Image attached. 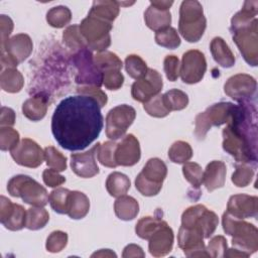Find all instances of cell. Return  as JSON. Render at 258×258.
I'll return each instance as SVG.
<instances>
[{
    "mask_svg": "<svg viewBox=\"0 0 258 258\" xmlns=\"http://www.w3.org/2000/svg\"><path fill=\"white\" fill-rule=\"evenodd\" d=\"M103 129L98 102L85 95L70 96L56 106L51 118V132L62 148L83 150L97 139Z\"/></svg>",
    "mask_w": 258,
    "mask_h": 258,
    "instance_id": "obj_1",
    "label": "cell"
},
{
    "mask_svg": "<svg viewBox=\"0 0 258 258\" xmlns=\"http://www.w3.org/2000/svg\"><path fill=\"white\" fill-rule=\"evenodd\" d=\"M222 225L225 233L232 236L234 248L247 256L258 250V230L253 224L237 219L226 211L223 214Z\"/></svg>",
    "mask_w": 258,
    "mask_h": 258,
    "instance_id": "obj_2",
    "label": "cell"
},
{
    "mask_svg": "<svg viewBox=\"0 0 258 258\" xmlns=\"http://www.w3.org/2000/svg\"><path fill=\"white\" fill-rule=\"evenodd\" d=\"M207 20L199 1H183L179 8L178 31L188 42L199 41L206 30Z\"/></svg>",
    "mask_w": 258,
    "mask_h": 258,
    "instance_id": "obj_3",
    "label": "cell"
},
{
    "mask_svg": "<svg viewBox=\"0 0 258 258\" xmlns=\"http://www.w3.org/2000/svg\"><path fill=\"white\" fill-rule=\"evenodd\" d=\"M223 148L237 162L256 163L257 140L249 138L230 125L223 130Z\"/></svg>",
    "mask_w": 258,
    "mask_h": 258,
    "instance_id": "obj_4",
    "label": "cell"
},
{
    "mask_svg": "<svg viewBox=\"0 0 258 258\" xmlns=\"http://www.w3.org/2000/svg\"><path fill=\"white\" fill-rule=\"evenodd\" d=\"M7 190L10 196L21 198L24 203L34 207H44L49 199L44 186L24 174L13 176L8 181Z\"/></svg>",
    "mask_w": 258,
    "mask_h": 258,
    "instance_id": "obj_5",
    "label": "cell"
},
{
    "mask_svg": "<svg viewBox=\"0 0 258 258\" xmlns=\"http://www.w3.org/2000/svg\"><path fill=\"white\" fill-rule=\"evenodd\" d=\"M79 28L89 49L100 52L106 50L111 44L110 31L112 29V23L88 15L83 19Z\"/></svg>",
    "mask_w": 258,
    "mask_h": 258,
    "instance_id": "obj_6",
    "label": "cell"
},
{
    "mask_svg": "<svg viewBox=\"0 0 258 258\" xmlns=\"http://www.w3.org/2000/svg\"><path fill=\"white\" fill-rule=\"evenodd\" d=\"M235 105L229 102H220L210 106L205 112L197 115L195 120V134L199 139H204L213 126L228 124L232 118Z\"/></svg>",
    "mask_w": 258,
    "mask_h": 258,
    "instance_id": "obj_7",
    "label": "cell"
},
{
    "mask_svg": "<svg viewBox=\"0 0 258 258\" xmlns=\"http://www.w3.org/2000/svg\"><path fill=\"white\" fill-rule=\"evenodd\" d=\"M219 224L218 216L204 205L187 208L181 215V226L199 230L205 239L210 238Z\"/></svg>",
    "mask_w": 258,
    "mask_h": 258,
    "instance_id": "obj_8",
    "label": "cell"
},
{
    "mask_svg": "<svg viewBox=\"0 0 258 258\" xmlns=\"http://www.w3.org/2000/svg\"><path fill=\"white\" fill-rule=\"evenodd\" d=\"M73 62L77 69L76 83L81 86L101 87L103 73L97 68L92 51L86 47L78 50L73 55Z\"/></svg>",
    "mask_w": 258,
    "mask_h": 258,
    "instance_id": "obj_9",
    "label": "cell"
},
{
    "mask_svg": "<svg viewBox=\"0 0 258 258\" xmlns=\"http://www.w3.org/2000/svg\"><path fill=\"white\" fill-rule=\"evenodd\" d=\"M258 20L254 19L250 24L235 30L233 40L237 44L242 56L252 67L258 63Z\"/></svg>",
    "mask_w": 258,
    "mask_h": 258,
    "instance_id": "obj_10",
    "label": "cell"
},
{
    "mask_svg": "<svg viewBox=\"0 0 258 258\" xmlns=\"http://www.w3.org/2000/svg\"><path fill=\"white\" fill-rule=\"evenodd\" d=\"M136 117L133 107L122 104L111 109L106 116V135L111 140L123 137Z\"/></svg>",
    "mask_w": 258,
    "mask_h": 258,
    "instance_id": "obj_11",
    "label": "cell"
},
{
    "mask_svg": "<svg viewBox=\"0 0 258 258\" xmlns=\"http://www.w3.org/2000/svg\"><path fill=\"white\" fill-rule=\"evenodd\" d=\"M207 61L205 54L198 49H190L183 53L179 76L185 84H197L205 76Z\"/></svg>",
    "mask_w": 258,
    "mask_h": 258,
    "instance_id": "obj_12",
    "label": "cell"
},
{
    "mask_svg": "<svg viewBox=\"0 0 258 258\" xmlns=\"http://www.w3.org/2000/svg\"><path fill=\"white\" fill-rule=\"evenodd\" d=\"M163 87L161 75L153 69H148L144 77L133 83L131 95L135 101L145 103L158 95Z\"/></svg>",
    "mask_w": 258,
    "mask_h": 258,
    "instance_id": "obj_13",
    "label": "cell"
},
{
    "mask_svg": "<svg viewBox=\"0 0 258 258\" xmlns=\"http://www.w3.org/2000/svg\"><path fill=\"white\" fill-rule=\"evenodd\" d=\"M256 80L246 74L232 76L224 85L226 95L239 103L250 101L256 92Z\"/></svg>",
    "mask_w": 258,
    "mask_h": 258,
    "instance_id": "obj_14",
    "label": "cell"
},
{
    "mask_svg": "<svg viewBox=\"0 0 258 258\" xmlns=\"http://www.w3.org/2000/svg\"><path fill=\"white\" fill-rule=\"evenodd\" d=\"M10 154L17 164L30 168L38 167L44 159V150L29 138H23Z\"/></svg>",
    "mask_w": 258,
    "mask_h": 258,
    "instance_id": "obj_15",
    "label": "cell"
},
{
    "mask_svg": "<svg viewBox=\"0 0 258 258\" xmlns=\"http://www.w3.org/2000/svg\"><path fill=\"white\" fill-rule=\"evenodd\" d=\"M203 234L195 228L180 226L177 234L178 247L187 257H209Z\"/></svg>",
    "mask_w": 258,
    "mask_h": 258,
    "instance_id": "obj_16",
    "label": "cell"
},
{
    "mask_svg": "<svg viewBox=\"0 0 258 258\" xmlns=\"http://www.w3.org/2000/svg\"><path fill=\"white\" fill-rule=\"evenodd\" d=\"M0 221L10 231L21 230L26 224V211L22 206L13 204L10 200L1 196Z\"/></svg>",
    "mask_w": 258,
    "mask_h": 258,
    "instance_id": "obj_17",
    "label": "cell"
},
{
    "mask_svg": "<svg viewBox=\"0 0 258 258\" xmlns=\"http://www.w3.org/2000/svg\"><path fill=\"white\" fill-rule=\"evenodd\" d=\"M100 143L94 145L90 150L83 153H72V170L80 177L90 178L99 173V167L96 161V154Z\"/></svg>",
    "mask_w": 258,
    "mask_h": 258,
    "instance_id": "obj_18",
    "label": "cell"
},
{
    "mask_svg": "<svg viewBox=\"0 0 258 258\" xmlns=\"http://www.w3.org/2000/svg\"><path fill=\"white\" fill-rule=\"evenodd\" d=\"M140 157L141 150L138 139L133 134H127L116 146L115 159L117 165L132 166L140 160Z\"/></svg>",
    "mask_w": 258,
    "mask_h": 258,
    "instance_id": "obj_19",
    "label": "cell"
},
{
    "mask_svg": "<svg viewBox=\"0 0 258 258\" xmlns=\"http://www.w3.org/2000/svg\"><path fill=\"white\" fill-rule=\"evenodd\" d=\"M227 212L237 219L255 218L258 213V199L244 194L232 196L227 205Z\"/></svg>",
    "mask_w": 258,
    "mask_h": 258,
    "instance_id": "obj_20",
    "label": "cell"
},
{
    "mask_svg": "<svg viewBox=\"0 0 258 258\" xmlns=\"http://www.w3.org/2000/svg\"><path fill=\"white\" fill-rule=\"evenodd\" d=\"M33 44L29 35L19 33L9 38L2 46L1 53H6L17 64L24 61L32 52Z\"/></svg>",
    "mask_w": 258,
    "mask_h": 258,
    "instance_id": "obj_21",
    "label": "cell"
},
{
    "mask_svg": "<svg viewBox=\"0 0 258 258\" xmlns=\"http://www.w3.org/2000/svg\"><path fill=\"white\" fill-rule=\"evenodd\" d=\"M173 231L164 222L148 239V249L152 256L162 257L167 255L173 247Z\"/></svg>",
    "mask_w": 258,
    "mask_h": 258,
    "instance_id": "obj_22",
    "label": "cell"
},
{
    "mask_svg": "<svg viewBox=\"0 0 258 258\" xmlns=\"http://www.w3.org/2000/svg\"><path fill=\"white\" fill-rule=\"evenodd\" d=\"M227 167L223 161H211L203 172V183L208 191H213L224 186L226 181Z\"/></svg>",
    "mask_w": 258,
    "mask_h": 258,
    "instance_id": "obj_23",
    "label": "cell"
},
{
    "mask_svg": "<svg viewBox=\"0 0 258 258\" xmlns=\"http://www.w3.org/2000/svg\"><path fill=\"white\" fill-rule=\"evenodd\" d=\"M167 174L166 164L159 158H150L144 165L142 171L138 174L144 180L155 185L162 186L163 180Z\"/></svg>",
    "mask_w": 258,
    "mask_h": 258,
    "instance_id": "obj_24",
    "label": "cell"
},
{
    "mask_svg": "<svg viewBox=\"0 0 258 258\" xmlns=\"http://www.w3.org/2000/svg\"><path fill=\"white\" fill-rule=\"evenodd\" d=\"M48 106L47 97L43 94H37L27 99L22 105L23 115L31 121H39L44 118Z\"/></svg>",
    "mask_w": 258,
    "mask_h": 258,
    "instance_id": "obj_25",
    "label": "cell"
},
{
    "mask_svg": "<svg viewBox=\"0 0 258 258\" xmlns=\"http://www.w3.org/2000/svg\"><path fill=\"white\" fill-rule=\"evenodd\" d=\"M144 20L147 27L156 32L170 26L171 14L169 10H162L150 4L144 12Z\"/></svg>",
    "mask_w": 258,
    "mask_h": 258,
    "instance_id": "obj_26",
    "label": "cell"
},
{
    "mask_svg": "<svg viewBox=\"0 0 258 258\" xmlns=\"http://www.w3.org/2000/svg\"><path fill=\"white\" fill-rule=\"evenodd\" d=\"M211 53L215 61L223 68H231L235 64V56L222 37H215L210 44Z\"/></svg>",
    "mask_w": 258,
    "mask_h": 258,
    "instance_id": "obj_27",
    "label": "cell"
},
{
    "mask_svg": "<svg viewBox=\"0 0 258 258\" xmlns=\"http://www.w3.org/2000/svg\"><path fill=\"white\" fill-rule=\"evenodd\" d=\"M90 210L89 198L82 191L73 190L70 195L67 215L74 220H80L87 216Z\"/></svg>",
    "mask_w": 258,
    "mask_h": 258,
    "instance_id": "obj_28",
    "label": "cell"
},
{
    "mask_svg": "<svg viewBox=\"0 0 258 258\" xmlns=\"http://www.w3.org/2000/svg\"><path fill=\"white\" fill-rule=\"evenodd\" d=\"M119 8L117 1H94L88 15L112 23L119 14Z\"/></svg>",
    "mask_w": 258,
    "mask_h": 258,
    "instance_id": "obj_29",
    "label": "cell"
},
{
    "mask_svg": "<svg viewBox=\"0 0 258 258\" xmlns=\"http://www.w3.org/2000/svg\"><path fill=\"white\" fill-rule=\"evenodd\" d=\"M114 211L120 220L131 221L137 217L139 213V205L134 198L123 195L118 197L115 201Z\"/></svg>",
    "mask_w": 258,
    "mask_h": 258,
    "instance_id": "obj_30",
    "label": "cell"
},
{
    "mask_svg": "<svg viewBox=\"0 0 258 258\" xmlns=\"http://www.w3.org/2000/svg\"><path fill=\"white\" fill-rule=\"evenodd\" d=\"M257 8H258L257 1L244 2L243 8L239 12H237L231 19V28H230L231 31L234 32L235 30L250 24L254 19H256Z\"/></svg>",
    "mask_w": 258,
    "mask_h": 258,
    "instance_id": "obj_31",
    "label": "cell"
},
{
    "mask_svg": "<svg viewBox=\"0 0 258 258\" xmlns=\"http://www.w3.org/2000/svg\"><path fill=\"white\" fill-rule=\"evenodd\" d=\"M131 182L127 175L124 173L114 171L110 173L106 180V188L111 197L118 198L125 195L130 188Z\"/></svg>",
    "mask_w": 258,
    "mask_h": 258,
    "instance_id": "obj_32",
    "label": "cell"
},
{
    "mask_svg": "<svg viewBox=\"0 0 258 258\" xmlns=\"http://www.w3.org/2000/svg\"><path fill=\"white\" fill-rule=\"evenodd\" d=\"M24 85L23 76L16 69H5L1 71L0 86L8 93H18Z\"/></svg>",
    "mask_w": 258,
    "mask_h": 258,
    "instance_id": "obj_33",
    "label": "cell"
},
{
    "mask_svg": "<svg viewBox=\"0 0 258 258\" xmlns=\"http://www.w3.org/2000/svg\"><path fill=\"white\" fill-rule=\"evenodd\" d=\"M49 221L48 212L43 207H31L26 211L25 227L29 230L36 231L42 229Z\"/></svg>",
    "mask_w": 258,
    "mask_h": 258,
    "instance_id": "obj_34",
    "label": "cell"
},
{
    "mask_svg": "<svg viewBox=\"0 0 258 258\" xmlns=\"http://www.w3.org/2000/svg\"><path fill=\"white\" fill-rule=\"evenodd\" d=\"M94 61L97 68L102 72H107L111 70H119L121 71L123 63L122 60L118 57L117 54H115L112 51L104 50L97 52L96 55H94Z\"/></svg>",
    "mask_w": 258,
    "mask_h": 258,
    "instance_id": "obj_35",
    "label": "cell"
},
{
    "mask_svg": "<svg viewBox=\"0 0 258 258\" xmlns=\"http://www.w3.org/2000/svg\"><path fill=\"white\" fill-rule=\"evenodd\" d=\"M162 98L165 106L170 112L182 110L188 104L187 95L178 89H171L167 91L162 95Z\"/></svg>",
    "mask_w": 258,
    "mask_h": 258,
    "instance_id": "obj_36",
    "label": "cell"
},
{
    "mask_svg": "<svg viewBox=\"0 0 258 258\" xmlns=\"http://www.w3.org/2000/svg\"><path fill=\"white\" fill-rule=\"evenodd\" d=\"M72 19V12L66 6H55L46 13L47 23L55 28H61L70 23Z\"/></svg>",
    "mask_w": 258,
    "mask_h": 258,
    "instance_id": "obj_37",
    "label": "cell"
},
{
    "mask_svg": "<svg viewBox=\"0 0 258 258\" xmlns=\"http://www.w3.org/2000/svg\"><path fill=\"white\" fill-rule=\"evenodd\" d=\"M71 190L63 187H57L49 194L48 202L51 209L58 214H67L69 208Z\"/></svg>",
    "mask_w": 258,
    "mask_h": 258,
    "instance_id": "obj_38",
    "label": "cell"
},
{
    "mask_svg": "<svg viewBox=\"0 0 258 258\" xmlns=\"http://www.w3.org/2000/svg\"><path fill=\"white\" fill-rule=\"evenodd\" d=\"M165 221L156 217H144L138 221L135 227V232L138 237L148 240L150 236L164 223Z\"/></svg>",
    "mask_w": 258,
    "mask_h": 258,
    "instance_id": "obj_39",
    "label": "cell"
},
{
    "mask_svg": "<svg viewBox=\"0 0 258 258\" xmlns=\"http://www.w3.org/2000/svg\"><path fill=\"white\" fill-rule=\"evenodd\" d=\"M192 156V149L185 141H175L168 150V157L174 163H185Z\"/></svg>",
    "mask_w": 258,
    "mask_h": 258,
    "instance_id": "obj_40",
    "label": "cell"
},
{
    "mask_svg": "<svg viewBox=\"0 0 258 258\" xmlns=\"http://www.w3.org/2000/svg\"><path fill=\"white\" fill-rule=\"evenodd\" d=\"M117 143L113 141H106L102 144H99L97 150V158L99 162L110 168L117 167V162L115 159V150H116Z\"/></svg>",
    "mask_w": 258,
    "mask_h": 258,
    "instance_id": "obj_41",
    "label": "cell"
},
{
    "mask_svg": "<svg viewBox=\"0 0 258 258\" xmlns=\"http://www.w3.org/2000/svg\"><path fill=\"white\" fill-rule=\"evenodd\" d=\"M154 38L158 45L165 48L174 49L180 45V37L176 29L170 26L162 30L156 31Z\"/></svg>",
    "mask_w": 258,
    "mask_h": 258,
    "instance_id": "obj_42",
    "label": "cell"
},
{
    "mask_svg": "<svg viewBox=\"0 0 258 258\" xmlns=\"http://www.w3.org/2000/svg\"><path fill=\"white\" fill-rule=\"evenodd\" d=\"M125 70L132 79L139 80L145 76L148 68L139 55L130 54L125 58Z\"/></svg>",
    "mask_w": 258,
    "mask_h": 258,
    "instance_id": "obj_43",
    "label": "cell"
},
{
    "mask_svg": "<svg viewBox=\"0 0 258 258\" xmlns=\"http://www.w3.org/2000/svg\"><path fill=\"white\" fill-rule=\"evenodd\" d=\"M63 42L71 49H83L87 47L85 38L80 32L78 24H73L69 26L62 33Z\"/></svg>",
    "mask_w": 258,
    "mask_h": 258,
    "instance_id": "obj_44",
    "label": "cell"
},
{
    "mask_svg": "<svg viewBox=\"0 0 258 258\" xmlns=\"http://www.w3.org/2000/svg\"><path fill=\"white\" fill-rule=\"evenodd\" d=\"M44 159L49 168L56 171H63L67 168V157L53 146L44 148Z\"/></svg>",
    "mask_w": 258,
    "mask_h": 258,
    "instance_id": "obj_45",
    "label": "cell"
},
{
    "mask_svg": "<svg viewBox=\"0 0 258 258\" xmlns=\"http://www.w3.org/2000/svg\"><path fill=\"white\" fill-rule=\"evenodd\" d=\"M143 108L148 115L156 118H163L170 113L163 102L162 95L160 94L143 103Z\"/></svg>",
    "mask_w": 258,
    "mask_h": 258,
    "instance_id": "obj_46",
    "label": "cell"
},
{
    "mask_svg": "<svg viewBox=\"0 0 258 258\" xmlns=\"http://www.w3.org/2000/svg\"><path fill=\"white\" fill-rule=\"evenodd\" d=\"M254 176V170L247 163L236 165V169L232 174V182L238 187L247 186Z\"/></svg>",
    "mask_w": 258,
    "mask_h": 258,
    "instance_id": "obj_47",
    "label": "cell"
},
{
    "mask_svg": "<svg viewBox=\"0 0 258 258\" xmlns=\"http://www.w3.org/2000/svg\"><path fill=\"white\" fill-rule=\"evenodd\" d=\"M19 142V133L15 129L8 126L0 128V148L2 151H11Z\"/></svg>",
    "mask_w": 258,
    "mask_h": 258,
    "instance_id": "obj_48",
    "label": "cell"
},
{
    "mask_svg": "<svg viewBox=\"0 0 258 258\" xmlns=\"http://www.w3.org/2000/svg\"><path fill=\"white\" fill-rule=\"evenodd\" d=\"M203 169L197 162H185L182 166L184 178L195 187H200L203 183Z\"/></svg>",
    "mask_w": 258,
    "mask_h": 258,
    "instance_id": "obj_49",
    "label": "cell"
},
{
    "mask_svg": "<svg viewBox=\"0 0 258 258\" xmlns=\"http://www.w3.org/2000/svg\"><path fill=\"white\" fill-rule=\"evenodd\" d=\"M68 244V234L62 231H53L47 237L46 250L51 253L60 252Z\"/></svg>",
    "mask_w": 258,
    "mask_h": 258,
    "instance_id": "obj_50",
    "label": "cell"
},
{
    "mask_svg": "<svg viewBox=\"0 0 258 258\" xmlns=\"http://www.w3.org/2000/svg\"><path fill=\"white\" fill-rule=\"evenodd\" d=\"M206 249L209 254V257H214V258L224 257V254L227 250V240L224 236H221V235L215 236L210 240L208 247Z\"/></svg>",
    "mask_w": 258,
    "mask_h": 258,
    "instance_id": "obj_51",
    "label": "cell"
},
{
    "mask_svg": "<svg viewBox=\"0 0 258 258\" xmlns=\"http://www.w3.org/2000/svg\"><path fill=\"white\" fill-rule=\"evenodd\" d=\"M124 83V76L119 70H111L103 73V85L108 90H119Z\"/></svg>",
    "mask_w": 258,
    "mask_h": 258,
    "instance_id": "obj_52",
    "label": "cell"
},
{
    "mask_svg": "<svg viewBox=\"0 0 258 258\" xmlns=\"http://www.w3.org/2000/svg\"><path fill=\"white\" fill-rule=\"evenodd\" d=\"M163 69L165 76L168 81L174 82L179 77L180 72V63L175 55H166L163 60Z\"/></svg>",
    "mask_w": 258,
    "mask_h": 258,
    "instance_id": "obj_53",
    "label": "cell"
},
{
    "mask_svg": "<svg viewBox=\"0 0 258 258\" xmlns=\"http://www.w3.org/2000/svg\"><path fill=\"white\" fill-rule=\"evenodd\" d=\"M77 92L79 95H85L95 99L98 102L100 108H103L107 104V101H108L107 95L99 87L81 86L77 88Z\"/></svg>",
    "mask_w": 258,
    "mask_h": 258,
    "instance_id": "obj_54",
    "label": "cell"
},
{
    "mask_svg": "<svg viewBox=\"0 0 258 258\" xmlns=\"http://www.w3.org/2000/svg\"><path fill=\"white\" fill-rule=\"evenodd\" d=\"M42 179H43V182L49 187H56L58 185H61L63 182H66L64 176H62L61 174L58 173V171L52 168H48L43 171Z\"/></svg>",
    "mask_w": 258,
    "mask_h": 258,
    "instance_id": "obj_55",
    "label": "cell"
},
{
    "mask_svg": "<svg viewBox=\"0 0 258 258\" xmlns=\"http://www.w3.org/2000/svg\"><path fill=\"white\" fill-rule=\"evenodd\" d=\"M13 30V21L12 19L2 14L0 16V31H1V46L9 39V35Z\"/></svg>",
    "mask_w": 258,
    "mask_h": 258,
    "instance_id": "obj_56",
    "label": "cell"
},
{
    "mask_svg": "<svg viewBox=\"0 0 258 258\" xmlns=\"http://www.w3.org/2000/svg\"><path fill=\"white\" fill-rule=\"evenodd\" d=\"M15 123V113L11 108L1 107L0 112V125L1 127H11Z\"/></svg>",
    "mask_w": 258,
    "mask_h": 258,
    "instance_id": "obj_57",
    "label": "cell"
},
{
    "mask_svg": "<svg viewBox=\"0 0 258 258\" xmlns=\"http://www.w3.org/2000/svg\"><path fill=\"white\" fill-rule=\"evenodd\" d=\"M145 253L143 252L142 248L136 244H129L127 245L122 253V257L130 258V257H144Z\"/></svg>",
    "mask_w": 258,
    "mask_h": 258,
    "instance_id": "obj_58",
    "label": "cell"
},
{
    "mask_svg": "<svg viewBox=\"0 0 258 258\" xmlns=\"http://www.w3.org/2000/svg\"><path fill=\"white\" fill-rule=\"evenodd\" d=\"M150 4L155 6V7H157V8H159V9H162V10H169L171 5L173 4V1H164V0H161V1H151Z\"/></svg>",
    "mask_w": 258,
    "mask_h": 258,
    "instance_id": "obj_59",
    "label": "cell"
},
{
    "mask_svg": "<svg viewBox=\"0 0 258 258\" xmlns=\"http://www.w3.org/2000/svg\"><path fill=\"white\" fill-rule=\"evenodd\" d=\"M224 257H248L245 253L239 251L238 249L236 248H232V249H227L225 254H224Z\"/></svg>",
    "mask_w": 258,
    "mask_h": 258,
    "instance_id": "obj_60",
    "label": "cell"
},
{
    "mask_svg": "<svg viewBox=\"0 0 258 258\" xmlns=\"http://www.w3.org/2000/svg\"><path fill=\"white\" fill-rule=\"evenodd\" d=\"M92 257H116V254L110 249H102L99 252L92 254Z\"/></svg>",
    "mask_w": 258,
    "mask_h": 258,
    "instance_id": "obj_61",
    "label": "cell"
}]
</instances>
